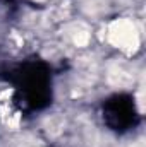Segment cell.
Returning a JSON list of instances; mask_svg holds the SVG:
<instances>
[{
    "label": "cell",
    "instance_id": "1",
    "mask_svg": "<svg viewBox=\"0 0 146 147\" xmlns=\"http://www.w3.org/2000/svg\"><path fill=\"white\" fill-rule=\"evenodd\" d=\"M112 38L119 46H126V45H136V33H134V26H131L127 21H120L117 24H113L112 28Z\"/></svg>",
    "mask_w": 146,
    "mask_h": 147
}]
</instances>
